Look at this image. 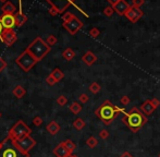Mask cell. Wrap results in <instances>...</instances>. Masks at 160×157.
Returning a JSON list of instances; mask_svg holds the SVG:
<instances>
[{"mask_svg":"<svg viewBox=\"0 0 160 157\" xmlns=\"http://www.w3.org/2000/svg\"><path fill=\"white\" fill-rule=\"evenodd\" d=\"M123 123L128 125L133 132H137L146 122H147V118L138 108L134 107L131 109L128 113H125L122 118Z\"/></svg>","mask_w":160,"mask_h":157,"instance_id":"cell-1","label":"cell"},{"mask_svg":"<svg viewBox=\"0 0 160 157\" xmlns=\"http://www.w3.org/2000/svg\"><path fill=\"white\" fill-rule=\"evenodd\" d=\"M26 49L35 57L37 61H42V59H44L48 53H50V46L47 44L46 40L40 37H36Z\"/></svg>","mask_w":160,"mask_h":157,"instance_id":"cell-2","label":"cell"},{"mask_svg":"<svg viewBox=\"0 0 160 157\" xmlns=\"http://www.w3.org/2000/svg\"><path fill=\"white\" fill-rule=\"evenodd\" d=\"M95 113H96L97 117L100 118L101 120L103 121V123L107 125H109L110 123H111V121L118 116V114H117V111H116V107H114L113 105L111 104V102H109V100L103 102V104L97 109Z\"/></svg>","mask_w":160,"mask_h":157,"instance_id":"cell-3","label":"cell"},{"mask_svg":"<svg viewBox=\"0 0 160 157\" xmlns=\"http://www.w3.org/2000/svg\"><path fill=\"white\" fill-rule=\"evenodd\" d=\"M31 132H32V130L26 125V123L23 120H19L9 130L7 138L9 139V141L19 140V139H22L26 135H31Z\"/></svg>","mask_w":160,"mask_h":157,"instance_id":"cell-4","label":"cell"},{"mask_svg":"<svg viewBox=\"0 0 160 157\" xmlns=\"http://www.w3.org/2000/svg\"><path fill=\"white\" fill-rule=\"evenodd\" d=\"M15 61H17V63L19 64V67L24 72H28L30 70H32L33 67L38 62L37 60L35 59V57H34L28 49H25V50L17 58Z\"/></svg>","mask_w":160,"mask_h":157,"instance_id":"cell-5","label":"cell"},{"mask_svg":"<svg viewBox=\"0 0 160 157\" xmlns=\"http://www.w3.org/2000/svg\"><path fill=\"white\" fill-rule=\"evenodd\" d=\"M10 142L15 149H18L20 152H22V153H24V154H28L31 149L36 145V141L34 140L31 135H26L22 139L13 140V141H10Z\"/></svg>","mask_w":160,"mask_h":157,"instance_id":"cell-6","label":"cell"},{"mask_svg":"<svg viewBox=\"0 0 160 157\" xmlns=\"http://www.w3.org/2000/svg\"><path fill=\"white\" fill-rule=\"evenodd\" d=\"M63 28L71 35H75L76 33L83 28V22L81 21L78 18H76L75 15H74L71 20H69V21H67V22H63Z\"/></svg>","mask_w":160,"mask_h":157,"instance_id":"cell-7","label":"cell"},{"mask_svg":"<svg viewBox=\"0 0 160 157\" xmlns=\"http://www.w3.org/2000/svg\"><path fill=\"white\" fill-rule=\"evenodd\" d=\"M0 157H30V154L22 153L12 145L11 147H2L0 149Z\"/></svg>","mask_w":160,"mask_h":157,"instance_id":"cell-8","label":"cell"},{"mask_svg":"<svg viewBox=\"0 0 160 157\" xmlns=\"http://www.w3.org/2000/svg\"><path fill=\"white\" fill-rule=\"evenodd\" d=\"M0 40L6 46L10 47L17 42V34H15V32L13 30H4L2 32L1 36H0Z\"/></svg>","mask_w":160,"mask_h":157,"instance_id":"cell-9","label":"cell"},{"mask_svg":"<svg viewBox=\"0 0 160 157\" xmlns=\"http://www.w3.org/2000/svg\"><path fill=\"white\" fill-rule=\"evenodd\" d=\"M144 15V12L139 8L134 6H131L130 9L128 10V12L125 13V17L128 18V21H131L132 23H136L139 19Z\"/></svg>","mask_w":160,"mask_h":157,"instance_id":"cell-10","label":"cell"},{"mask_svg":"<svg viewBox=\"0 0 160 157\" xmlns=\"http://www.w3.org/2000/svg\"><path fill=\"white\" fill-rule=\"evenodd\" d=\"M0 21L4 30H13V28L17 26L14 14H2L0 17Z\"/></svg>","mask_w":160,"mask_h":157,"instance_id":"cell-11","label":"cell"},{"mask_svg":"<svg viewBox=\"0 0 160 157\" xmlns=\"http://www.w3.org/2000/svg\"><path fill=\"white\" fill-rule=\"evenodd\" d=\"M74 0H47V2L50 3L51 7H55L59 13H62L65 11V9L73 2Z\"/></svg>","mask_w":160,"mask_h":157,"instance_id":"cell-12","label":"cell"},{"mask_svg":"<svg viewBox=\"0 0 160 157\" xmlns=\"http://www.w3.org/2000/svg\"><path fill=\"white\" fill-rule=\"evenodd\" d=\"M114 9V11H116L118 14L120 15H125V13L128 12V10L130 9V4L128 3L125 0H120V1L118 2L117 4H114V6H112Z\"/></svg>","mask_w":160,"mask_h":157,"instance_id":"cell-13","label":"cell"},{"mask_svg":"<svg viewBox=\"0 0 160 157\" xmlns=\"http://www.w3.org/2000/svg\"><path fill=\"white\" fill-rule=\"evenodd\" d=\"M53 154H55L57 157H69L71 155V153H70L69 149L65 147L63 142L59 143V144L53 149Z\"/></svg>","mask_w":160,"mask_h":157,"instance_id":"cell-14","label":"cell"},{"mask_svg":"<svg viewBox=\"0 0 160 157\" xmlns=\"http://www.w3.org/2000/svg\"><path fill=\"white\" fill-rule=\"evenodd\" d=\"M156 109L155 105L152 104V99H147L142 104V107H141V110L142 113L144 114L145 116H149L154 113V110Z\"/></svg>","mask_w":160,"mask_h":157,"instance_id":"cell-15","label":"cell"},{"mask_svg":"<svg viewBox=\"0 0 160 157\" xmlns=\"http://www.w3.org/2000/svg\"><path fill=\"white\" fill-rule=\"evenodd\" d=\"M82 61L84 62L86 66L91 67L97 61V57H96V55L93 53V51H86V53L83 55Z\"/></svg>","mask_w":160,"mask_h":157,"instance_id":"cell-16","label":"cell"},{"mask_svg":"<svg viewBox=\"0 0 160 157\" xmlns=\"http://www.w3.org/2000/svg\"><path fill=\"white\" fill-rule=\"evenodd\" d=\"M46 130L48 131L49 134H51V135H56V134L60 131V125H59V123L56 122V121H50V122L47 124Z\"/></svg>","mask_w":160,"mask_h":157,"instance_id":"cell-17","label":"cell"},{"mask_svg":"<svg viewBox=\"0 0 160 157\" xmlns=\"http://www.w3.org/2000/svg\"><path fill=\"white\" fill-rule=\"evenodd\" d=\"M1 10H2V12H3V14H14L15 7H14V4H13L12 2L7 1L6 3L2 6Z\"/></svg>","mask_w":160,"mask_h":157,"instance_id":"cell-18","label":"cell"},{"mask_svg":"<svg viewBox=\"0 0 160 157\" xmlns=\"http://www.w3.org/2000/svg\"><path fill=\"white\" fill-rule=\"evenodd\" d=\"M14 17H15V24H17V26H22L26 21H28L26 15H24L23 13L20 12V11L19 12H15Z\"/></svg>","mask_w":160,"mask_h":157,"instance_id":"cell-19","label":"cell"},{"mask_svg":"<svg viewBox=\"0 0 160 157\" xmlns=\"http://www.w3.org/2000/svg\"><path fill=\"white\" fill-rule=\"evenodd\" d=\"M12 93L17 98H22V97H24V96H25L26 91H25V89L22 86V85H17V86L13 89Z\"/></svg>","mask_w":160,"mask_h":157,"instance_id":"cell-20","label":"cell"},{"mask_svg":"<svg viewBox=\"0 0 160 157\" xmlns=\"http://www.w3.org/2000/svg\"><path fill=\"white\" fill-rule=\"evenodd\" d=\"M70 111L74 115H78L82 111V105L78 102H73L71 105H70Z\"/></svg>","mask_w":160,"mask_h":157,"instance_id":"cell-21","label":"cell"},{"mask_svg":"<svg viewBox=\"0 0 160 157\" xmlns=\"http://www.w3.org/2000/svg\"><path fill=\"white\" fill-rule=\"evenodd\" d=\"M62 57H63L65 60L70 61V60H72L74 57H75V51H74L72 48H67L63 53H62Z\"/></svg>","mask_w":160,"mask_h":157,"instance_id":"cell-22","label":"cell"},{"mask_svg":"<svg viewBox=\"0 0 160 157\" xmlns=\"http://www.w3.org/2000/svg\"><path fill=\"white\" fill-rule=\"evenodd\" d=\"M50 75L53 78H55L57 82H59V81H61L62 78H64V74H63V72H62L60 69H58V68H56L55 70L52 71V72L50 73Z\"/></svg>","mask_w":160,"mask_h":157,"instance_id":"cell-23","label":"cell"},{"mask_svg":"<svg viewBox=\"0 0 160 157\" xmlns=\"http://www.w3.org/2000/svg\"><path fill=\"white\" fill-rule=\"evenodd\" d=\"M85 125H86V123H85V121L83 120V119H81V118H78V119H75V120L73 121V127L75 128L76 130H82V129H84L85 128Z\"/></svg>","mask_w":160,"mask_h":157,"instance_id":"cell-24","label":"cell"},{"mask_svg":"<svg viewBox=\"0 0 160 157\" xmlns=\"http://www.w3.org/2000/svg\"><path fill=\"white\" fill-rule=\"evenodd\" d=\"M97 144H98V140H97L95 136H89V138L86 140V145L88 147H91V149L96 147Z\"/></svg>","mask_w":160,"mask_h":157,"instance_id":"cell-25","label":"cell"},{"mask_svg":"<svg viewBox=\"0 0 160 157\" xmlns=\"http://www.w3.org/2000/svg\"><path fill=\"white\" fill-rule=\"evenodd\" d=\"M89 91H91V93H93V94H97L98 92H100V89H101V87H100V85L98 84L97 82H93L91 85H89Z\"/></svg>","mask_w":160,"mask_h":157,"instance_id":"cell-26","label":"cell"},{"mask_svg":"<svg viewBox=\"0 0 160 157\" xmlns=\"http://www.w3.org/2000/svg\"><path fill=\"white\" fill-rule=\"evenodd\" d=\"M63 144L65 145V147H67L68 149H69V152L70 153H73L74 152V149H76V146H75V144H74L73 142H72L71 140H65L64 142H63Z\"/></svg>","mask_w":160,"mask_h":157,"instance_id":"cell-27","label":"cell"},{"mask_svg":"<svg viewBox=\"0 0 160 157\" xmlns=\"http://www.w3.org/2000/svg\"><path fill=\"white\" fill-rule=\"evenodd\" d=\"M46 43L49 45V46H53V45L57 44V37L55 36V35H49L48 37L46 38Z\"/></svg>","mask_w":160,"mask_h":157,"instance_id":"cell-28","label":"cell"},{"mask_svg":"<svg viewBox=\"0 0 160 157\" xmlns=\"http://www.w3.org/2000/svg\"><path fill=\"white\" fill-rule=\"evenodd\" d=\"M113 12H114V9H113V7H112V6L106 7L105 10H103V14H105L106 17H108V18L112 17V14H113Z\"/></svg>","mask_w":160,"mask_h":157,"instance_id":"cell-29","label":"cell"},{"mask_svg":"<svg viewBox=\"0 0 160 157\" xmlns=\"http://www.w3.org/2000/svg\"><path fill=\"white\" fill-rule=\"evenodd\" d=\"M89 35H91L93 38H97V37L100 35V31L97 28H92L91 30H89Z\"/></svg>","mask_w":160,"mask_h":157,"instance_id":"cell-30","label":"cell"},{"mask_svg":"<svg viewBox=\"0 0 160 157\" xmlns=\"http://www.w3.org/2000/svg\"><path fill=\"white\" fill-rule=\"evenodd\" d=\"M67 103H68V98L65 97L64 95H61L57 98V104L59 105V106H64Z\"/></svg>","mask_w":160,"mask_h":157,"instance_id":"cell-31","label":"cell"},{"mask_svg":"<svg viewBox=\"0 0 160 157\" xmlns=\"http://www.w3.org/2000/svg\"><path fill=\"white\" fill-rule=\"evenodd\" d=\"M33 124L36 125V127H39V125L42 124V119L39 116H36V117L33 118Z\"/></svg>","mask_w":160,"mask_h":157,"instance_id":"cell-32","label":"cell"},{"mask_svg":"<svg viewBox=\"0 0 160 157\" xmlns=\"http://www.w3.org/2000/svg\"><path fill=\"white\" fill-rule=\"evenodd\" d=\"M89 99V96L87 95V94H81L80 97H78V100H80L81 104H85V103H87Z\"/></svg>","mask_w":160,"mask_h":157,"instance_id":"cell-33","label":"cell"},{"mask_svg":"<svg viewBox=\"0 0 160 157\" xmlns=\"http://www.w3.org/2000/svg\"><path fill=\"white\" fill-rule=\"evenodd\" d=\"M108 136H109V132L107 130H101L100 133H99V138L102 139V140H107Z\"/></svg>","mask_w":160,"mask_h":157,"instance_id":"cell-34","label":"cell"},{"mask_svg":"<svg viewBox=\"0 0 160 157\" xmlns=\"http://www.w3.org/2000/svg\"><path fill=\"white\" fill-rule=\"evenodd\" d=\"M46 83H47L48 85H50V86H51V85H55L56 83H57V81H56L55 78L51 77V75H48V77L46 78Z\"/></svg>","mask_w":160,"mask_h":157,"instance_id":"cell-35","label":"cell"},{"mask_svg":"<svg viewBox=\"0 0 160 157\" xmlns=\"http://www.w3.org/2000/svg\"><path fill=\"white\" fill-rule=\"evenodd\" d=\"M144 2H145V0H133L132 1V6L134 7H137V8H141L142 6L144 4Z\"/></svg>","mask_w":160,"mask_h":157,"instance_id":"cell-36","label":"cell"},{"mask_svg":"<svg viewBox=\"0 0 160 157\" xmlns=\"http://www.w3.org/2000/svg\"><path fill=\"white\" fill-rule=\"evenodd\" d=\"M6 68H7V61L2 57H0V72H2Z\"/></svg>","mask_w":160,"mask_h":157,"instance_id":"cell-37","label":"cell"},{"mask_svg":"<svg viewBox=\"0 0 160 157\" xmlns=\"http://www.w3.org/2000/svg\"><path fill=\"white\" fill-rule=\"evenodd\" d=\"M73 17H74V14H72L71 12H67V13H64V14H63L62 20H63V22H67V21H69V20H71Z\"/></svg>","mask_w":160,"mask_h":157,"instance_id":"cell-38","label":"cell"},{"mask_svg":"<svg viewBox=\"0 0 160 157\" xmlns=\"http://www.w3.org/2000/svg\"><path fill=\"white\" fill-rule=\"evenodd\" d=\"M120 103H121V105H123V106H124V105H128L130 104V97L127 95L122 96V98L120 99Z\"/></svg>","mask_w":160,"mask_h":157,"instance_id":"cell-39","label":"cell"},{"mask_svg":"<svg viewBox=\"0 0 160 157\" xmlns=\"http://www.w3.org/2000/svg\"><path fill=\"white\" fill-rule=\"evenodd\" d=\"M49 13H50L51 15H57V14H59V11L57 10V9L55 8V7H50V9H49Z\"/></svg>","mask_w":160,"mask_h":157,"instance_id":"cell-40","label":"cell"},{"mask_svg":"<svg viewBox=\"0 0 160 157\" xmlns=\"http://www.w3.org/2000/svg\"><path fill=\"white\" fill-rule=\"evenodd\" d=\"M152 104L155 105V107H156V108H157V107H158L159 105H160V102H159L158 99H157V98H152Z\"/></svg>","mask_w":160,"mask_h":157,"instance_id":"cell-41","label":"cell"},{"mask_svg":"<svg viewBox=\"0 0 160 157\" xmlns=\"http://www.w3.org/2000/svg\"><path fill=\"white\" fill-rule=\"evenodd\" d=\"M107 1L109 2V3L111 4V6H114V4L118 3V2L120 1V0H107Z\"/></svg>","mask_w":160,"mask_h":157,"instance_id":"cell-42","label":"cell"},{"mask_svg":"<svg viewBox=\"0 0 160 157\" xmlns=\"http://www.w3.org/2000/svg\"><path fill=\"white\" fill-rule=\"evenodd\" d=\"M120 157H133V155H131L128 152H124V153H123Z\"/></svg>","mask_w":160,"mask_h":157,"instance_id":"cell-43","label":"cell"},{"mask_svg":"<svg viewBox=\"0 0 160 157\" xmlns=\"http://www.w3.org/2000/svg\"><path fill=\"white\" fill-rule=\"evenodd\" d=\"M4 31V28H3V26H2V23H1V21H0V36H1V34H2V32Z\"/></svg>","mask_w":160,"mask_h":157,"instance_id":"cell-44","label":"cell"},{"mask_svg":"<svg viewBox=\"0 0 160 157\" xmlns=\"http://www.w3.org/2000/svg\"><path fill=\"white\" fill-rule=\"evenodd\" d=\"M3 145H4V143H3V142H0V149H1L2 147H3Z\"/></svg>","mask_w":160,"mask_h":157,"instance_id":"cell-45","label":"cell"},{"mask_svg":"<svg viewBox=\"0 0 160 157\" xmlns=\"http://www.w3.org/2000/svg\"><path fill=\"white\" fill-rule=\"evenodd\" d=\"M0 1H1V2H3V3H6V2L8 1V0H0Z\"/></svg>","mask_w":160,"mask_h":157,"instance_id":"cell-46","label":"cell"},{"mask_svg":"<svg viewBox=\"0 0 160 157\" xmlns=\"http://www.w3.org/2000/svg\"><path fill=\"white\" fill-rule=\"evenodd\" d=\"M69 157H78V156H76V155H70Z\"/></svg>","mask_w":160,"mask_h":157,"instance_id":"cell-47","label":"cell"},{"mask_svg":"<svg viewBox=\"0 0 160 157\" xmlns=\"http://www.w3.org/2000/svg\"><path fill=\"white\" fill-rule=\"evenodd\" d=\"M0 117H1V113H0Z\"/></svg>","mask_w":160,"mask_h":157,"instance_id":"cell-48","label":"cell"},{"mask_svg":"<svg viewBox=\"0 0 160 157\" xmlns=\"http://www.w3.org/2000/svg\"><path fill=\"white\" fill-rule=\"evenodd\" d=\"M159 157H160V156H159Z\"/></svg>","mask_w":160,"mask_h":157,"instance_id":"cell-49","label":"cell"}]
</instances>
